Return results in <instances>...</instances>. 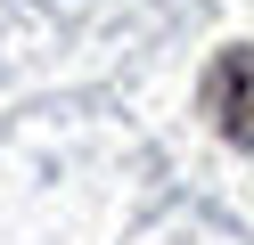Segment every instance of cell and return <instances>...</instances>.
<instances>
[{"instance_id": "1", "label": "cell", "mask_w": 254, "mask_h": 245, "mask_svg": "<svg viewBox=\"0 0 254 245\" xmlns=\"http://www.w3.org/2000/svg\"><path fill=\"white\" fill-rule=\"evenodd\" d=\"M205 114H213L221 139L254 147V49H221L213 74H205Z\"/></svg>"}]
</instances>
